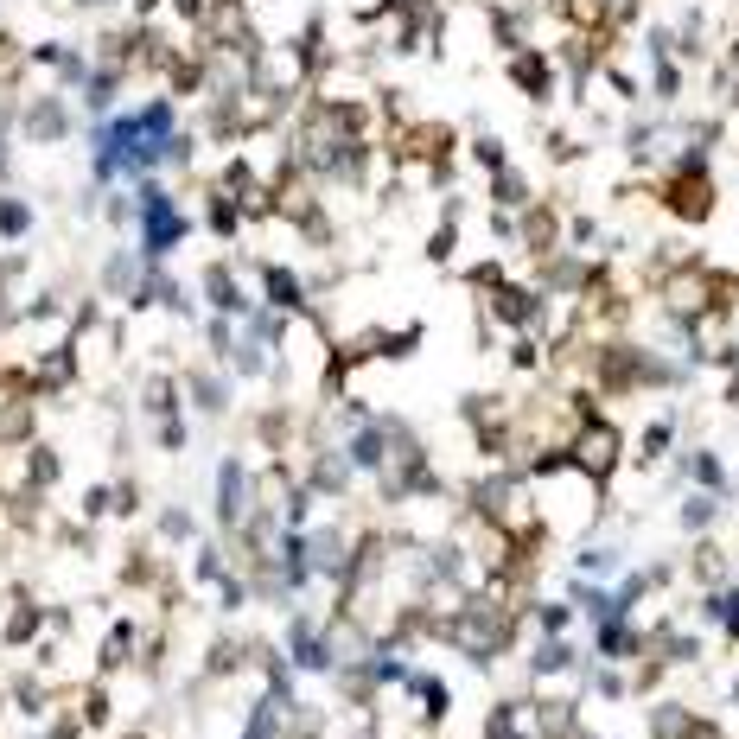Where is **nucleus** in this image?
<instances>
[{"label":"nucleus","instance_id":"obj_1","mask_svg":"<svg viewBox=\"0 0 739 739\" xmlns=\"http://www.w3.org/2000/svg\"><path fill=\"white\" fill-rule=\"evenodd\" d=\"M618 453H625V427L593 415V408H580L574 434H567V466L587 478V485H606V478L618 472Z\"/></svg>","mask_w":739,"mask_h":739},{"label":"nucleus","instance_id":"obj_2","mask_svg":"<svg viewBox=\"0 0 739 739\" xmlns=\"http://www.w3.org/2000/svg\"><path fill=\"white\" fill-rule=\"evenodd\" d=\"M179 236H185V217H179V204L153 192V198H147V249L160 255V249H173Z\"/></svg>","mask_w":739,"mask_h":739},{"label":"nucleus","instance_id":"obj_3","mask_svg":"<svg viewBox=\"0 0 739 739\" xmlns=\"http://www.w3.org/2000/svg\"><path fill=\"white\" fill-rule=\"evenodd\" d=\"M510 77H517V90H529V96H548V58H536V51H517L510 58Z\"/></svg>","mask_w":739,"mask_h":739},{"label":"nucleus","instance_id":"obj_4","mask_svg":"<svg viewBox=\"0 0 739 739\" xmlns=\"http://www.w3.org/2000/svg\"><path fill=\"white\" fill-rule=\"evenodd\" d=\"M555 230H561V223H555V211H529V223H523V243L529 249H555Z\"/></svg>","mask_w":739,"mask_h":739},{"label":"nucleus","instance_id":"obj_5","mask_svg":"<svg viewBox=\"0 0 739 739\" xmlns=\"http://www.w3.org/2000/svg\"><path fill=\"white\" fill-rule=\"evenodd\" d=\"M701 720L689 708H657V739H695Z\"/></svg>","mask_w":739,"mask_h":739},{"label":"nucleus","instance_id":"obj_6","mask_svg":"<svg viewBox=\"0 0 739 739\" xmlns=\"http://www.w3.org/2000/svg\"><path fill=\"white\" fill-rule=\"evenodd\" d=\"M26 223H32V211H26L20 198H7V204H0V230H7V236H20Z\"/></svg>","mask_w":739,"mask_h":739},{"label":"nucleus","instance_id":"obj_7","mask_svg":"<svg viewBox=\"0 0 739 739\" xmlns=\"http://www.w3.org/2000/svg\"><path fill=\"white\" fill-rule=\"evenodd\" d=\"M128 739H141V733H128Z\"/></svg>","mask_w":739,"mask_h":739}]
</instances>
